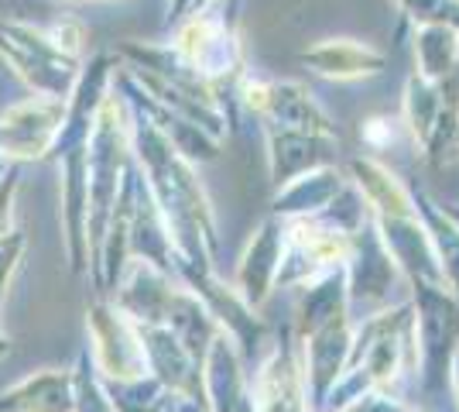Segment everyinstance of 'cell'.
Instances as JSON below:
<instances>
[{
    "label": "cell",
    "mask_w": 459,
    "mask_h": 412,
    "mask_svg": "<svg viewBox=\"0 0 459 412\" xmlns=\"http://www.w3.org/2000/svg\"><path fill=\"white\" fill-rule=\"evenodd\" d=\"M233 14H237V0H230V11L227 4L216 11L203 7V14L195 11V18L178 31V41L172 45L182 56V62L206 86L223 76H233L240 66V45H237V31H233L237 18Z\"/></svg>",
    "instance_id": "obj_1"
},
{
    "label": "cell",
    "mask_w": 459,
    "mask_h": 412,
    "mask_svg": "<svg viewBox=\"0 0 459 412\" xmlns=\"http://www.w3.org/2000/svg\"><path fill=\"white\" fill-rule=\"evenodd\" d=\"M65 124V100L28 97L0 114V158L7 165L52 155Z\"/></svg>",
    "instance_id": "obj_2"
},
{
    "label": "cell",
    "mask_w": 459,
    "mask_h": 412,
    "mask_svg": "<svg viewBox=\"0 0 459 412\" xmlns=\"http://www.w3.org/2000/svg\"><path fill=\"white\" fill-rule=\"evenodd\" d=\"M419 293V340L421 361H425V392L436 395L446 385L449 374V357L459 344V306L442 293L439 285L415 282Z\"/></svg>",
    "instance_id": "obj_3"
},
{
    "label": "cell",
    "mask_w": 459,
    "mask_h": 412,
    "mask_svg": "<svg viewBox=\"0 0 459 412\" xmlns=\"http://www.w3.org/2000/svg\"><path fill=\"white\" fill-rule=\"evenodd\" d=\"M90 327H93L96 357L103 372L120 381H134L144 374V347H141L134 320H127L114 306H93Z\"/></svg>",
    "instance_id": "obj_4"
},
{
    "label": "cell",
    "mask_w": 459,
    "mask_h": 412,
    "mask_svg": "<svg viewBox=\"0 0 459 412\" xmlns=\"http://www.w3.org/2000/svg\"><path fill=\"white\" fill-rule=\"evenodd\" d=\"M350 330L346 320H336L323 330L308 334V381H312V399L316 409L323 406L325 392L336 385V374L343 372L346 354H350Z\"/></svg>",
    "instance_id": "obj_5"
},
{
    "label": "cell",
    "mask_w": 459,
    "mask_h": 412,
    "mask_svg": "<svg viewBox=\"0 0 459 412\" xmlns=\"http://www.w3.org/2000/svg\"><path fill=\"white\" fill-rule=\"evenodd\" d=\"M281 231L278 224L271 220L261 227V234L254 237L250 251L244 255V265H240V289H244V299L250 306H261L271 293V282L281 272Z\"/></svg>",
    "instance_id": "obj_6"
},
{
    "label": "cell",
    "mask_w": 459,
    "mask_h": 412,
    "mask_svg": "<svg viewBox=\"0 0 459 412\" xmlns=\"http://www.w3.org/2000/svg\"><path fill=\"white\" fill-rule=\"evenodd\" d=\"M0 412H76L69 374L45 372L24 378L11 392L0 395Z\"/></svg>",
    "instance_id": "obj_7"
},
{
    "label": "cell",
    "mask_w": 459,
    "mask_h": 412,
    "mask_svg": "<svg viewBox=\"0 0 459 412\" xmlns=\"http://www.w3.org/2000/svg\"><path fill=\"white\" fill-rule=\"evenodd\" d=\"M306 66L316 73L333 79H360V76H377L384 69V56L367 48V45H353V41H325L319 48H312L302 56Z\"/></svg>",
    "instance_id": "obj_8"
},
{
    "label": "cell",
    "mask_w": 459,
    "mask_h": 412,
    "mask_svg": "<svg viewBox=\"0 0 459 412\" xmlns=\"http://www.w3.org/2000/svg\"><path fill=\"white\" fill-rule=\"evenodd\" d=\"M325 141L319 135H295V131H271V176L278 186L306 176L325 162Z\"/></svg>",
    "instance_id": "obj_9"
},
{
    "label": "cell",
    "mask_w": 459,
    "mask_h": 412,
    "mask_svg": "<svg viewBox=\"0 0 459 412\" xmlns=\"http://www.w3.org/2000/svg\"><path fill=\"white\" fill-rule=\"evenodd\" d=\"M394 282V265H391V251H384V244L377 241L374 231H367L360 241V255L353 265V282H350V293L346 299L353 302H370V299H381Z\"/></svg>",
    "instance_id": "obj_10"
},
{
    "label": "cell",
    "mask_w": 459,
    "mask_h": 412,
    "mask_svg": "<svg viewBox=\"0 0 459 412\" xmlns=\"http://www.w3.org/2000/svg\"><path fill=\"white\" fill-rule=\"evenodd\" d=\"M415 52H419V76L429 83H442L459 69V41L456 31L446 24H421L419 39H415Z\"/></svg>",
    "instance_id": "obj_11"
},
{
    "label": "cell",
    "mask_w": 459,
    "mask_h": 412,
    "mask_svg": "<svg viewBox=\"0 0 459 412\" xmlns=\"http://www.w3.org/2000/svg\"><path fill=\"white\" fill-rule=\"evenodd\" d=\"M340 176L333 172H312V176H299L285 182V193L274 199V210L278 214H306V210H319V206H329L333 197L340 193Z\"/></svg>",
    "instance_id": "obj_12"
},
{
    "label": "cell",
    "mask_w": 459,
    "mask_h": 412,
    "mask_svg": "<svg viewBox=\"0 0 459 412\" xmlns=\"http://www.w3.org/2000/svg\"><path fill=\"white\" fill-rule=\"evenodd\" d=\"M210 381H212V406L216 412H237L240 406V372H237V354L227 337H212L210 344Z\"/></svg>",
    "instance_id": "obj_13"
},
{
    "label": "cell",
    "mask_w": 459,
    "mask_h": 412,
    "mask_svg": "<svg viewBox=\"0 0 459 412\" xmlns=\"http://www.w3.org/2000/svg\"><path fill=\"white\" fill-rule=\"evenodd\" d=\"M343 306H346V289H343V272H329L316 285L308 289L306 306H302V320H306V334H316L329 323L343 320Z\"/></svg>",
    "instance_id": "obj_14"
},
{
    "label": "cell",
    "mask_w": 459,
    "mask_h": 412,
    "mask_svg": "<svg viewBox=\"0 0 459 412\" xmlns=\"http://www.w3.org/2000/svg\"><path fill=\"white\" fill-rule=\"evenodd\" d=\"M415 203L425 214L429 234H432V244H436V258H442V278H449L453 289L459 293V227L425 197H415Z\"/></svg>",
    "instance_id": "obj_15"
},
{
    "label": "cell",
    "mask_w": 459,
    "mask_h": 412,
    "mask_svg": "<svg viewBox=\"0 0 459 412\" xmlns=\"http://www.w3.org/2000/svg\"><path fill=\"white\" fill-rule=\"evenodd\" d=\"M404 93H408V97H404L408 127H411V135L419 137L421 145H429L432 124H436V114H439V83H429V79H421V76H411Z\"/></svg>",
    "instance_id": "obj_16"
},
{
    "label": "cell",
    "mask_w": 459,
    "mask_h": 412,
    "mask_svg": "<svg viewBox=\"0 0 459 412\" xmlns=\"http://www.w3.org/2000/svg\"><path fill=\"white\" fill-rule=\"evenodd\" d=\"M404 7L421 24H459V0H404Z\"/></svg>",
    "instance_id": "obj_17"
},
{
    "label": "cell",
    "mask_w": 459,
    "mask_h": 412,
    "mask_svg": "<svg viewBox=\"0 0 459 412\" xmlns=\"http://www.w3.org/2000/svg\"><path fill=\"white\" fill-rule=\"evenodd\" d=\"M28 244V237L21 231H11V234L0 237V302H4V293H7V278L18 268V258Z\"/></svg>",
    "instance_id": "obj_18"
},
{
    "label": "cell",
    "mask_w": 459,
    "mask_h": 412,
    "mask_svg": "<svg viewBox=\"0 0 459 412\" xmlns=\"http://www.w3.org/2000/svg\"><path fill=\"white\" fill-rule=\"evenodd\" d=\"M14 197H18V172L11 169L7 179L0 182V237L11 234V214H14Z\"/></svg>",
    "instance_id": "obj_19"
},
{
    "label": "cell",
    "mask_w": 459,
    "mask_h": 412,
    "mask_svg": "<svg viewBox=\"0 0 459 412\" xmlns=\"http://www.w3.org/2000/svg\"><path fill=\"white\" fill-rule=\"evenodd\" d=\"M343 412H408V409L398 406V402H391V399L370 395V399H357V402H350Z\"/></svg>",
    "instance_id": "obj_20"
},
{
    "label": "cell",
    "mask_w": 459,
    "mask_h": 412,
    "mask_svg": "<svg viewBox=\"0 0 459 412\" xmlns=\"http://www.w3.org/2000/svg\"><path fill=\"white\" fill-rule=\"evenodd\" d=\"M442 214L449 216V220H453V224L459 227V210H456V206H442Z\"/></svg>",
    "instance_id": "obj_21"
},
{
    "label": "cell",
    "mask_w": 459,
    "mask_h": 412,
    "mask_svg": "<svg viewBox=\"0 0 459 412\" xmlns=\"http://www.w3.org/2000/svg\"><path fill=\"white\" fill-rule=\"evenodd\" d=\"M7 351H11V340H7V337L0 334V357H4V354H7Z\"/></svg>",
    "instance_id": "obj_22"
},
{
    "label": "cell",
    "mask_w": 459,
    "mask_h": 412,
    "mask_svg": "<svg viewBox=\"0 0 459 412\" xmlns=\"http://www.w3.org/2000/svg\"><path fill=\"white\" fill-rule=\"evenodd\" d=\"M212 0H195V11H199V7H210Z\"/></svg>",
    "instance_id": "obj_23"
}]
</instances>
